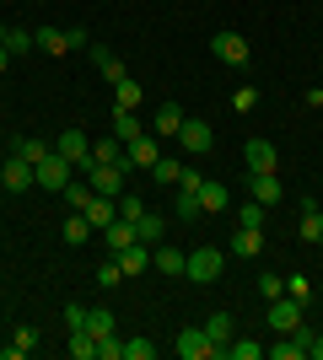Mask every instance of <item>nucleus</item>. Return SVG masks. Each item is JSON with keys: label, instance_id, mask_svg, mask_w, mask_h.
I'll list each match as a JSON object with an SVG mask.
<instances>
[{"label": "nucleus", "instance_id": "obj_1", "mask_svg": "<svg viewBox=\"0 0 323 360\" xmlns=\"http://www.w3.org/2000/svg\"><path fill=\"white\" fill-rule=\"evenodd\" d=\"M172 349H178L184 360H215V355H227V345H215L205 328H184L178 339H172Z\"/></svg>", "mask_w": 323, "mask_h": 360}, {"label": "nucleus", "instance_id": "obj_2", "mask_svg": "<svg viewBox=\"0 0 323 360\" xmlns=\"http://www.w3.org/2000/svg\"><path fill=\"white\" fill-rule=\"evenodd\" d=\"M124 172H129L124 162H113V167H97V162H87V167H81V178L92 183V188H97L103 199H119V194H124Z\"/></svg>", "mask_w": 323, "mask_h": 360}, {"label": "nucleus", "instance_id": "obj_3", "mask_svg": "<svg viewBox=\"0 0 323 360\" xmlns=\"http://www.w3.org/2000/svg\"><path fill=\"white\" fill-rule=\"evenodd\" d=\"M221 264H227V258L215 253V248H194V253H189V264H184V280L210 285V280H221Z\"/></svg>", "mask_w": 323, "mask_h": 360}, {"label": "nucleus", "instance_id": "obj_4", "mask_svg": "<svg viewBox=\"0 0 323 360\" xmlns=\"http://www.w3.org/2000/svg\"><path fill=\"white\" fill-rule=\"evenodd\" d=\"M32 172H38V188H49V194H60L65 183L76 178V167L65 162L60 150H49V156H44V162H38V167H32Z\"/></svg>", "mask_w": 323, "mask_h": 360}, {"label": "nucleus", "instance_id": "obj_5", "mask_svg": "<svg viewBox=\"0 0 323 360\" xmlns=\"http://www.w3.org/2000/svg\"><path fill=\"white\" fill-rule=\"evenodd\" d=\"M32 183H38V172H32V162L27 156H6V162H0V188H11V194H27Z\"/></svg>", "mask_w": 323, "mask_h": 360}, {"label": "nucleus", "instance_id": "obj_6", "mask_svg": "<svg viewBox=\"0 0 323 360\" xmlns=\"http://www.w3.org/2000/svg\"><path fill=\"white\" fill-rule=\"evenodd\" d=\"M54 150H60V156H65L70 167H76V172H81L87 162H92V140H87V129H65V135L54 140Z\"/></svg>", "mask_w": 323, "mask_h": 360}, {"label": "nucleus", "instance_id": "obj_7", "mask_svg": "<svg viewBox=\"0 0 323 360\" xmlns=\"http://www.w3.org/2000/svg\"><path fill=\"white\" fill-rule=\"evenodd\" d=\"M210 54L221 65H248V38H243V32H215V38H210Z\"/></svg>", "mask_w": 323, "mask_h": 360}, {"label": "nucleus", "instance_id": "obj_8", "mask_svg": "<svg viewBox=\"0 0 323 360\" xmlns=\"http://www.w3.org/2000/svg\"><path fill=\"white\" fill-rule=\"evenodd\" d=\"M178 140H184V150L189 156H205V150L215 146V129L205 119H184V129H178Z\"/></svg>", "mask_w": 323, "mask_h": 360}, {"label": "nucleus", "instance_id": "obj_9", "mask_svg": "<svg viewBox=\"0 0 323 360\" xmlns=\"http://www.w3.org/2000/svg\"><path fill=\"white\" fill-rule=\"evenodd\" d=\"M296 323H302V301H296V296H275V301H270V328H275V333H291Z\"/></svg>", "mask_w": 323, "mask_h": 360}, {"label": "nucleus", "instance_id": "obj_10", "mask_svg": "<svg viewBox=\"0 0 323 360\" xmlns=\"http://www.w3.org/2000/svg\"><path fill=\"white\" fill-rule=\"evenodd\" d=\"M156 156H162V150H156V135H151V129H146L140 140H129V146H124V167H146V172H151Z\"/></svg>", "mask_w": 323, "mask_h": 360}, {"label": "nucleus", "instance_id": "obj_11", "mask_svg": "<svg viewBox=\"0 0 323 360\" xmlns=\"http://www.w3.org/2000/svg\"><path fill=\"white\" fill-rule=\"evenodd\" d=\"M184 264H189V253H178V248H167V242L151 248V269H162L167 280H184Z\"/></svg>", "mask_w": 323, "mask_h": 360}, {"label": "nucleus", "instance_id": "obj_12", "mask_svg": "<svg viewBox=\"0 0 323 360\" xmlns=\"http://www.w3.org/2000/svg\"><path fill=\"white\" fill-rule=\"evenodd\" d=\"M113 258H119L124 280H135V274L151 269V248H146V242H129V248H124V253H113Z\"/></svg>", "mask_w": 323, "mask_h": 360}, {"label": "nucleus", "instance_id": "obj_13", "mask_svg": "<svg viewBox=\"0 0 323 360\" xmlns=\"http://www.w3.org/2000/svg\"><path fill=\"white\" fill-rule=\"evenodd\" d=\"M243 162H248V172H275V146H270V140H248L243 146Z\"/></svg>", "mask_w": 323, "mask_h": 360}, {"label": "nucleus", "instance_id": "obj_14", "mask_svg": "<svg viewBox=\"0 0 323 360\" xmlns=\"http://www.w3.org/2000/svg\"><path fill=\"white\" fill-rule=\"evenodd\" d=\"M248 188H253V199H259L264 210L280 205V178H275V172H248Z\"/></svg>", "mask_w": 323, "mask_h": 360}, {"label": "nucleus", "instance_id": "obj_15", "mask_svg": "<svg viewBox=\"0 0 323 360\" xmlns=\"http://www.w3.org/2000/svg\"><path fill=\"white\" fill-rule=\"evenodd\" d=\"M60 194H65V205H70V210H81V215H87V205H92V199H97V188H92V183H87V178H81V172H76V178L65 183Z\"/></svg>", "mask_w": 323, "mask_h": 360}, {"label": "nucleus", "instance_id": "obj_16", "mask_svg": "<svg viewBox=\"0 0 323 360\" xmlns=\"http://www.w3.org/2000/svg\"><path fill=\"white\" fill-rule=\"evenodd\" d=\"M232 253H237V258H259V253H264V231H259V226H237Z\"/></svg>", "mask_w": 323, "mask_h": 360}, {"label": "nucleus", "instance_id": "obj_17", "mask_svg": "<svg viewBox=\"0 0 323 360\" xmlns=\"http://www.w3.org/2000/svg\"><path fill=\"white\" fill-rule=\"evenodd\" d=\"M178 129H184V108L162 103V108H156V119H151V135H178Z\"/></svg>", "mask_w": 323, "mask_h": 360}, {"label": "nucleus", "instance_id": "obj_18", "mask_svg": "<svg viewBox=\"0 0 323 360\" xmlns=\"http://www.w3.org/2000/svg\"><path fill=\"white\" fill-rule=\"evenodd\" d=\"M140 135H146V124H140L129 108H113V140H124V146H129V140H140Z\"/></svg>", "mask_w": 323, "mask_h": 360}, {"label": "nucleus", "instance_id": "obj_19", "mask_svg": "<svg viewBox=\"0 0 323 360\" xmlns=\"http://www.w3.org/2000/svg\"><path fill=\"white\" fill-rule=\"evenodd\" d=\"M103 237H108V248H113V253H124V248H129V242H135V221H108L103 226Z\"/></svg>", "mask_w": 323, "mask_h": 360}, {"label": "nucleus", "instance_id": "obj_20", "mask_svg": "<svg viewBox=\"0 0 323 360\" xmlns=\"http://www.w3.org/2000/svg\"><path fill=\"white\" fill-rule=\"evenodd\" d=\"M87 49H92V65L108 75V81H124V75H129V70H124V60H113V54H108L103 44H87Z\"/></svg>", "mask_w": 323, "mask_h": 360}, {"label": "nucleus", "instance_id": "obj_21", "mask_svg": "<svg viewBox=\"0 0 323 360\" xmlns=\"http://www.w3.org/2000/svg\"><path fill=\"white\" fill-rule=\"evenodd\" d=\"M232 205V194H227V183H200V210H227Z\"/></svg>", "mask_w": 323, "mask_h": 360}, {"label": "nucleus", "instance_id": "obj_22", "mask_svg": "<svg viewBox=\"0 0 323 360\" xmlns=\"http://www.w3.org/2000/svg\"><path fill=\"white\" fill-rule=\"evenodd\" d=\"M87 221H92L97 231H103L108 221H119V199H103V194H97L92 205H87Z\"/></svg>", "mask_w": 323, "mask_h": 360}, {"label": "nucleus", "instance_id": "obj_23", "mask_svg": "<svg viewBox=\"0 0 323 360\" xmlns=\"http://www.w3.org/2000/svg\"><path fill=\"white\" fill-rule=\"evenodd\" d=\"M92 231H97V226L87 221V215H81V210H70V221H65V242H70V248H81V242H92Z\"/></svg>", "mask_w": 323, "mask_h": 360}, {"label": "nucleus", "instance_id": "obj_24", "mask_svg": "<svg viewBox=\"0 0 323 360\" xmlns=\"http://www.w3.org/2000/svg\"><path fill=\"white\" fill-rule=\"evenodd\" d=\"M32 44L44 49V54H65L70 38H65V27H38V32H32Z\"/></svg>", "mask_w": 323, "mask_h": 360}, {"label": "nucleus", "instance_id": "obj_25", "mask_svg": "<svg viewBox=\"0 0 323 360\" xmlns=\"http://www.w3.org/2000/svg\"><path fill=\"white\" fill-rule=\"evenodd\" d=\"M205 333H210L215 345H232V333H237V323H232V312H210V317H205Z\"/></svg>", "mask_w": 323, "mask_h": 360}, {"label": "nucleus", "instance_id": "obj_26", "mask_svg": "<svg viewBox=\"0 0 323 360\" xmlns=\"http://www.w3.org/2000/svg\"><path fill=\"white\" fill-rule=\"evenodd\" d=\"M11 150H16V156H27V162L38 167V162H44V156H49L54 146H44L38 135H16V140H11Z\"/></svg>", "mask_w": 323, "mask_h": 360}, {"label": "nucleus", "instance_id": "obj_27", "mask_svg": "<svg viewBox=\"0 0 323 360\" xmlns=\"http://www.w3.org/2000/svg\"><path fill=\"white\" fill-rule=\"evenodd\" d=\"M87 333H92V339L119 333V328H113V312H108V307H87Z\"/></svg>", "mask_w": 323, "mask_h": 360}, {"label": "nucleus", "instance_id": "obj_28", "mask_svg": "<svg viewBox=\"0 0 323 360\" xmlns=\"http://www.w3.org/2000/svg\"><path fill=\"white\" fill-rule=\"evenodd\" d=\"M65 349H70V360H97V339L87 328H70V345Z\"/></svg>", "mask_w": 323, "mask_h": 360}, {"label": "nucleus", "instance_id": "obj_29", "mask_svg": "<svg viewBox=\"0 0 323 360\" xmlns=\"http://www.w3.org/2000/svg\"><path fill=\"white\" fill-rule=\"evenodd\" d=\"M172 215H178V221H194V215H205V210H200V188H178V199H172Z\"/></svg>", "mask_w": 323, "mask_h": 360}, {"label": "nucleus", "instance_id": "obj_30", "mask_svg": "<svg viewBox=\"0 0 323 360\" xmlns=\"http://www.w3.org/2000/svg\"><path fill=\"white\" fill-rule=\"evenodd\" d=\"M32 345H38V328H16V339H11L6 349H0V360H22Z\"/></svg>", "mask_w": 323, "mask_h": 360}, {"label": "nucleus", "instance_id": "obj_31", "mask_svg": "<svg viewBox=\"0 0 323 360\" xmlns=\"http://www.w3.org/2000/svg\"><path fill=\"white\" fill-rule=\"evenodd\" d=\"M92 162H97V167L124 162V140H113V135H108V140H97V146H92Z\"/></svg>", "mask_w": 323, "mask_h": 360}, {"label": "nucleus", "instance_id": "obj_32", "mask_svg": "<svg viewBox=\"0 0 323 360\" xmlns=\"http://www.w3.org/2000/svg\"><path fill=\"white\" fill-rule=\"evenodd\" d=\"M113 108H129V113L140 108V86L129 81V75H124V81H113Z\"/></svg>", "mask_w": 323, "mask_h": 360}, {"label": "nucleus", "instance_id": "obj_33", "mask_svg": "<svg viewBox=\"0 0 323 360\" xmlns=\"http://www.w3.org/2000/svg\"><path fill=\"white\" fill-rule=\"evenodd\" d=\"M135 242L156 248V242H162V215H140V221H135Z\"/></svg>", "mask_w": 323, "mask_h": 360}, {"label": "nucleus", "instance_id": "obj_34", "mask_svg": "<svg viewBox=\"0 0 323 360\" xmlns=\"http://www.w3.org/2000/svg\"><path fill=\"white\" fill-rule=\"evenodd\" d=\"M151 178H156V183H172V188H178V178H184V162H172V156H156Z\"/></svg>", "mask_w": 323, "mask_h": 360}, {"label": "nucleus", "instance_id": "obj_35", "mask_svg": "<svg viewBox=\"0 0 323 360\" xmlns=\"http://www.w3.org/2000/svg\"><path fill=\"white\" fill-rule=\"evenodd\" d=\"M259 355H264V345H253V339H237V333H232L227 360H259Z\"/></svg>", "mask_w": 323, "mask_h": 360}, {"label": "nucleus", "instance_id": "obj_36", "mask_svg": "<svg viewBox=\"0 0 323 360\" xmlns=\"http://www.w3.org/2000/svg\"><path fill=\"white\" fill-rule=\"evenodd\" d=\"M302 242H312V248L323 242V215H318V205H312V210H302Z\"/></svg>", "mask_w": 323, "mask_h": 360}, {"label": "nucleus", "instance_id": "obj_37", "mask_svg": "<svg viewBox=\"0 0 323 360\" xmlns=\"http://www.w3.org/2000/svg\"><path fill=\"white\" fill-rule=\"evenodd\" d=\"M259 296H264V301L286 296V280H280V274H270V269H264V274H259Z\"/></svg>", "mask_w": 323, "mask_h": 360}, {"label": "nucleus", "instance_id": "obj_38", "mask_svg": "<svg viewBox=\"0 0 323 360\" xmlns=\"http://www.w3.org/2000/svg\"><path fill=\"white\" fill-rule=\"evenodd\" d=\"M6 49H11V54H32V49H38V44H32V32L11 27V32H6Z\"/></svg>", "mask_w": 323, "mask_h": 360}, {"label": "nucleus", "instance_id": "obj_39", "mask_svg": "<svg viewBox=\"0 0 323 360\" xmlns=\"http://www.w3.org/2000/svg\"><path fill=\"white\" fill-rule=\"evenodd\" d=\"M264 221H270V215H264V205H259V199L237 210V226H259V231H264Z\"/></svg>", "mask_w": 323, "mask_h": 360}, {"label": "nucleus", "instance_id": "obj_40", "mask_svg": "<svg viewBox=\"0 0 323 360\" xmlns=\"http://www.w3.org/2000/svg\"><path fill=\"white\" fill-rule=\"evenodd\" d=\"M232 108H237V113L259 108V86H237V91H232Z\"/></svg>", "mask_w": 323, "mask_h": 360}, {"label": "nucleus", "instance_id": "obj_41", "mask_svg": "<svg viewBox=\"0 0 323 360\" xmlns=\"http://www.w3.org/2000/svg\"><path fill=\"white\" fill-rule=\"evenodd\" d=\"M286 296H296L302 307H308V296H312V280H308V274H291V280H286Z\"/></svg>", "mask_w": 323, "mask_h": 360}, {"label": "nucleus", "instance_id": "obj_42", "mask_svg": "<svg viewBox=\"0 0 323 360\" xmlns=\"http://www.w3.org/2000/svg\"><path fill=\"white\" fill-rule=\"evenodd\" d=\"M119 215H124V221H140V215H146V205H140V199L124 188V194H119Z\"/></svg>", "mask_w": 323, "mask_h": 360}, {"label": "nucleus", "instance_id": "obj_43", "mask_svg": "<svg viewBox=\"0 0 323 360\" xmlns=\"http://www.w3.org/2000/svg\"><path fill=\"white\" fill-rule=\"evenodd\" d=\"M97 360H124V345H119V333H108V339H97Z\"/></svg>", "mask_w": 323, "mask_h": 360}, {"label": "nucleus", "instance_id": "obj_44", "mask_svg": "<svg viewBox=\"0 0 323 360\" xmlns=\"http://www.w3.org/2000/svg\"><path fill=\"white\" fill-rule=\"evenodd\" d=\"M151 355H156L151 339H129V345H124V360H151Z\"/></svg>", "mask_w": 323, "mask_h": 360}, {"label": "nucleus", "instance_id": "obj_45", "mask_svg": "<svg viewBox=\"0 0 323 360\" xmlns=\"http://www.w3.org/2000/svg\"><path fill=\"white\" fill-rule=\"evenodd\" d=\"M119 280H124L119 258H113V264H103V269H97V285H103V290H113V285H119Z\"/></svg>", "mask_w": 323, "mask_h": 360}, {"label": "nucleus", "instance_id": "obj_46", "mask_svg": "<svg viewBox=\"0 0 323 360\" xmlns=\"http://www.w3.org/2000/svg\"><path fill=\"white\" fill-rule=\"evenodd\" d=\"M65 328H87V307L70 301V307H65Z\"/></svg>", "mask_w": 323, "mask_h": 360}, {"label": "nucleus", "instance_id": "obj_47", "mask_svg": "<svg viewBox=\"0 0 323 360\" xmlns=\"http://www.w3.org/2000/svg\"><path fill=\"white\" fill-rule=\"evenodd\" d=\"M205 172H194V167H184V178H178V188H200Z\"/></svg>", "mask_w": 323, "mask_h": 360}, {"label": "nucleus", "instance_id": "obj_48", "mask_svg": "<svg viewBox=\"0 0 323 360\" xmlns=\"http://www.w3.org/2000/svg\"><path fill=\"white\" fill-rule=\"evenodd\" d=\"M302 103H308V108H323V86H308V91H302Z\"/></svg>", "mask_w": 323, "mask_h": 360}, {"label": "nucleus", "instance_id": "obj_49", "mask_svg": "<svg viewBox=\"0 0 323 360\" xmlns=\"http://www.w3.org/2000/svg\"><path fill=\"white\" fill-rule=\"evenodd\" d=\"M308 355H312V360H323V333H312V339H308Z\"/></svg>", "mask_w": 323, "mask_h": 360}, {"label": "nucleus", "instance_id": "obj_50", "mask_svg": "<svg viewBox=\"0 0 323 360\" xmlns=\"http://www.w3.org/2000/svg\"><path fill=\"white\" fill-rule=\"evenodd\" d=\"M16 60V54H11V49H6V44H0V70H6V65H11Z\"/></svg>", "mask_w": 323, "mask_h": 360}, {"label": "nucleus", "instance_id": "obj_51", "mask_svg": "<svg viewBox=\"0 0 323 360\" xmlns=\"http://www.w3.org/2000/svg\"><path fill=\"white\" fill-rule=\"evenodd\" d=\"M6 32H11V27H6V22H0V44H6Z\"/></svg>", "mask_w": 323, "mask_h": 360}, {"label": "nucleus", "instance_id": "obj_52", "mask_svg": "<svg viewBox=\"0 0 323 360\" xmlns=\"http://www.w3.org/2000/svg\"><path fill=\"white\" fill-rule=\"evenodd\" d=\"M318 86H323V81H318Z\"/></svg>", "mask_w": 323, "mask_h": 360}]
</instances>
